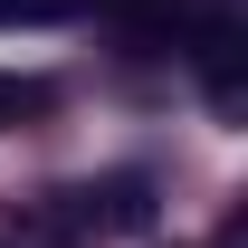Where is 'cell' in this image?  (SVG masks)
<instances>
[{"instance_id": "6da1fadb", "label": "cell", "mask_w": 248, "mask_h": 248, "mask_svg": "<svg viewBox=\"0 0 248 248\" xmlns=\"http://www.w3.org/2000/svg\"><path fill=\"white\" fill-rule=\"evenodd\" d=\"M86 219H105V229H143V219H153V182H143V172H124V182L86 191Z\"/></svg>"}]
</instances>
